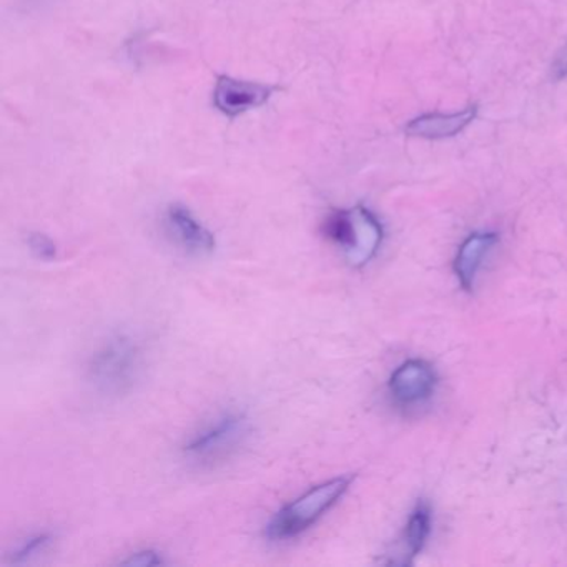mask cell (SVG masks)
<instances>
[{
    "mask_svg": "<svg viewBox=\"0 0 567 567\" xmlns=\"http://www.w3.org/2000/svg\"><path fill=\"white\" fill-rule=\"evenodd\" d=\"M351 483H353L351 476L334 477L311 487L310 491L291 501L268 523V539H293L310 529L343 497V494L350 489Z\"/></svg>",
    "mask_w": 567,
    "mask_h": 567,
    "instance_id": "obj_1",
    "label": "cell"
},
{
    "mask_svg": "<svg viewBox=\"0 0 567 567\" xmlns=\"http://www.w3.org/2000/svg\"><path fill=\"white\" fill-rule=\"evenodd\" d=\"M144 367L141 344L127 334L109 338L89 360V380L104 394H122L134 386Z\"/></svg>",
    "mask_w": 567,
    "mask_h": 567,
    "instance_id": "obj_2",
    "label": "cell"
},
{
    "mask_svg": "<svg viewBox=\"0 0 567 567\" xmlns=\"http://www.w3.org/2000/svg\"><path fill=\"white\" fill-rule=\"evenodd\" d=\"M250 434V421L241 413H225L214 423L198 431L187 444L184 453L188 460L212 464L237 451Z\"/></svg>",
    "mask_w": 567,
    "mask_h": 567,
    "instance_id": "obj_3",
    "label": "cell"
},
{
    "mask_svg": "<svg viewBox=\"0 0 567 567\" xmlns=\"http://www.w3.org/2000/svg\"><path fill=\"white\" fill-rule=\"evenodd\" d=\"M280 87L238 81L230 75H217L214 89V105L225 117L235 118L255 109L264 107Z\"/></svg>",
    "mask_w": 567,
    "mask_h": 567,
    "instance_id": "obj_4",
    "label": "cell"
},
{
    "mask_svg": "<svg viewBox=\"0 0 567 567\" xmlns=\"http://www.w3.org/2000/svg\"><path fill=\"white\" fill-rule=\"evenodd\" d=\"M436 374L433 368L421 360H410L401 364L390 380V391L401 404L421 403L433 394Z\"/></svg>",
    "mask_w": 567,
    "mask_h": 567,
    "instance_id": "obj_5",
    "label": "cell"
},
{
    "mask_svg": "<svg viewBox=\"0 0 567 567\" xmlns=\"http://www.w3.org/2000/svg\"><path fill=\"white\" fill-rule=\"evenodd\" d=\"M351 221L353 224H351L350 241L344 248V257L353 267H363L377 255L383 240V230L377 217L364 207L351 210Z\"/></svg>",
    "mask_w": 567,
    "mask_h": 567,
    "instance_id": "obj_6",
    "label": "cell"
},
{
    "mask_svg": "<svg viewBox=\"0 0 567 567\" xmlns=\"http://www.w3.org/2000/svg\"><path fill=\"white\" fill-rule=\"evenodd\" d=\"M167 225L175 240L194 255H208L215 250L214 234L195 218L184 205H172L167 210Z\"/></svg>",
    "mask_w": 567,
    "mask_h": 567,
    "instance_id": "obj_7",
    "label": "cell"
},
{
    "mask_svg": "<svg viewBox=\"0 0 567 567\" xmlns=\"http://www.w3.org/2000/svg\"><path fill=\"white\" fill-rule=\"evenodd\" d=\"M477 109L467 107L456 114H427L408 124L406 134L421 138H446L463 132L476 118Z\"/></svg>",
    "mask_w": 567,
    "mask_h": 567,
    "instance_id": "obj_8",
    "label": "cell"
},
{
    "mask_svg": "<svg viewBox=\"0 0 567 567\" xmlns=\"http://www.w3.org/2000/svg\"><path fill=\"white\" fill-rule=\"evenodd\" d=\"M496 244V234H474L461 245L456 261H454V270H456L464 290H471L474 287V280H476L477 271H480L484 258Z\"/></svg>",
    "mask_w": 567,
    "mask_h": 567,
    "instance_id": "obj_9",
    "label": "cell"
},
{
    "mask_svg": "<svg viewBox=\"0 0 567 567\" xmlns=\"http://www.w3.org/2000/svg\"><path fill=\"white\" fill-rule=\"evenodd\" d=\"M431 516L430 509L424 504L417 506L414 513L411 514L410 523L404 533V550L403 564L410 563L414 556H417L430 536Z\"/></svg>",
    "mask_w": 567,
    "mask_h": 567,
    "instance_id": "obj_10",
    "label": "cell"
},
{
    "mask_svg": "<svg viewBox=\"0 0 567 567\" xmlns=\"http://www.w3.org/2000/svg\"><path fill=\"white\" fill-rule=\"evenodd\" d=\"M51 543L52 534H38V536L29 537V539L22 543L21 546L14 550V554H12V563H28L32 557H38L39 554L44 553Z\"/></svg>",
    "mask_w": 567,
    "mask_h": 567,
    "instance_id": "obj_11",
    "label": "cell"
},
{
    "mask_svg": "<svg viewBox=\"0 0 567 567\" xmlns=\"http://www.w3.org/2000/svg\"><path fill=\"white\" fill-rule=\"evenodd\" d=\"M29 248L39 260H54L58 257V247L54 241L44 234H31L28 238Z\"/></svg>",
    "mask_w": 567,
    "mask_h": 567,
    "instance_id": "obj_12",
    "label": "cell"
},
{
    "mask_svg": "<svg viewBox=\"0 0 567 567\" xmlns=\"http://www.w3.org/2000/svg\"><path fill=\"white\" fill-rule=\"evenodd\" d=\"M124 566H158V564H164V559H162L161 554L155 553V550H141V553L132 554L128 559L122 560Z\"/></svg>",
    "mask_w": 567,
    "mask_h": 567,
    "instance_id": "obj_13",
    "label": "cell"
},
{
    "mask_svg": "<svg viewBox=\"0 0 567 567\" xmlns=\"http://www.w3.org/2000/svg\"><path fill=\"white\" fill-rule=\"evenodd\" d=\"M553 78L556 81L567 79V45L557 54L556 61L553 62Z\"/></svg>",
    "mask_w": 567,
    "mask_h": 567,
    "instance_id": "obj_14",
    "label": "cell"
}]
</instances>
